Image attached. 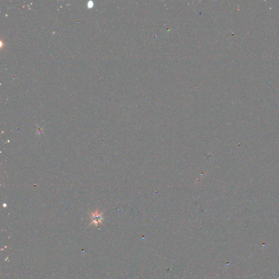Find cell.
<instances>
[{"mask_svg":"<svg viewBox=\"0 0 279 279\" xmlns=\"http://www.w3.org/2000/svg\"><path fill=\"white\" fill-rule=\"evenodd\" d=\"M90 218L91 220L90 225H93L98 226L99 224H103V221L104 220L103 212H100L98 209H96L94 212L90 213Z\"/></svg>","mask_w":279,"mask_h":279,"instance_id":"6da1fadb","label":"cell"}]
</instances>
